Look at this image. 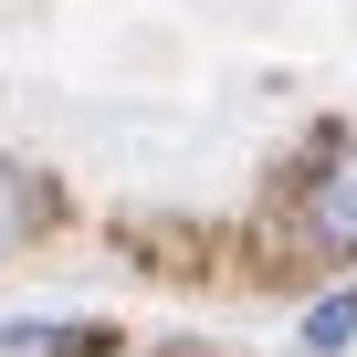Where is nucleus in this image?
Listing matches in <instances>:
<instances>
[{
    "label": "nucleus",
    "instance_id": "1",
    "mask_svg": "<svg viewBox=\"0 0 357 357\" xmlns=\"http://www.w3.org/2000/svg\"><path fill=\"white\" fill-rule=\"evenodd\" d=\"M305 242L315 252H357V137L305 178Z\"/></svg>",
    "mask_w": 357,
    "mask_h": 357
},
{
    "label": "nucleus",
    "instance_id": "2",
    "mask_svg": "<svg viewBox=\"0 0 357 357\" xmlns=\"http://www.w3.org/2000/svg\"><path fill=\"white\" fill-rule=\"evenodd\" d=\"M0 357H105V326H74V315H32V326H0Z\"/></svg>",
    "mask_w": 357,
    "mask_h": 357
},
{
    "label": "nucleus",
    "instance_id": "4",
    "mask_svg": "<svg viewBox=\"0 0 357 357\" xmlns=\"http://www.w3.org/2000/svg\"><path fill=\"white\" fill-rule=\"evenodd\" d=\"M305 347H315V357H336V347H357V294H326V305L305 315Z\"/></svg>",
    "mask_w": 357,
    "mask_h": 357
},
{
    "label": "nucleus",
    "instance_id": "3",
    "mask_svg": "<svg viewBox=\"0 0 357 357\" xmlns=\"http://www.w3.org/2000/svg\"><path fill=\"white\" fill-rule=\"evenodd\" d=\"M53 200H43V178L32 168H11V158H0V252H22V231L43 221Z\"/></svg>",
    "mask_w": 357,
    "mask_h": 357
}]
</instances>
